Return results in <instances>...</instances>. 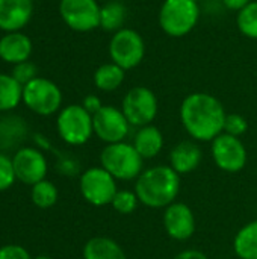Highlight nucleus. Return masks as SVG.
<instances>
[{"label": "nucleus", "instance_id": "aec40b11", "mask_svg": "<svg viewBox=\"0 0 257 259\" xmlns=\"http://www.w3.org/2000/svg\"><path fill=\"white\" fill-rule=\"evenodd\" d=\"M92 79H94V85L97 90L103 93H112L123 85L126 79V70H123L120 65L111 61V62L101 64L94 71Z\"/></svg>", "mask_w": 257, "mask_h": 259}, {"label": "nucleus", "instance_id": "0eeeda50", "mask_svg": "<svg viewBox=\"0 0 257 259\" xmlns=\"http://www.w3.org/2000/svg\"><path fill=\"white\" fill-rule=\"evenodd\" d=\"M121 111L130 126L142 127L153 124L159 111V102L156 94L150 88L133 87L124 94L121 102Z\"/></svg>", "mask_w": 257, "mask_h": 259}, {"label": "nucleus", "instance_id": "bb28decb", "mask_svg": "<svg viewBox=\"0 0 257 259\" xmlns=\"http://www.w3.org/2000/svg\"><path fill=\"white\" fill-rule=\"evenodd\" d=\"M112 208L118 212V214H123V215H129V214H133L139 205V199L136 196L135 191H130V190H118L114 200H112Z\"/></svg>", "mask_w": 257, "mask_h": 259}, {"label": "nucleus", "instance_id": "72a5a7b5", "mask_svg": "<svg viewBox=\"0 0 257 259\" xmlns=\"http://www.w3.org/2000/svg\"><path fill=\"white\" fill-rule=\"evenodd\" d=\"M251 0H221V3L224 5L226 9L229 11H235V12H239L242 8H245Z\"/></svg>", "mask_w": 257, "mask_h": 259}, {"label": "nucleus", "instance_id": "dca6fc26", "mask_svg": "<svg viewBox=\"0 0 257 259\" xmlns=\"http://www.w3.org/2000/svg\"><path fill=\"white\" fill-rule=\"evenodd\" d=\"M203 159V152L197 141H180L170 153V167L180 176L192 173Z\"/></svg>", "mask_w": 257, "mask_h": 259}, {"label": "nucleus", "instance_id": "5701e85b", "mask_svg": "<svg viewBox=\"0 0 257 259\" xmlns=\"http://www.w3.org/2000/svg\"><path fill=\"white\" fill-rule=\"evenodd\" d=\"M23 100V85L12 76L0 73V112L11 111Z\"/></svg>", "mask_w": 257, "mask_h": 259}, {"label": "nucleus", "instance_id": "2eb2a0df", "mask_svg": "<svg viewBox=\"0 0 257 259\" xmlns=\"http://www.w3.org/2000/svg\"><path fill=\"white\" fill-rule=\"evenodd\" d=\"M32 0H0V29L18 32L32 18Z\"/></svg>", "mask_w": 257, "mask_h": 259}, {"label": "nucleus", "instance_id": "20e7f679", "mask_svg": "<svg viewBox=\"0 0 257 259\" xmlns=\"http://www.w3.org/2000/svg\"><path fill=\"white\" fill-rule=\"evenodd\" d=\"M100 164L117 181H136L144 171V158L126 141L106 144L100 153Z\"/></svg>", "mask_w": 257, "mask_h": 259}, {"label": "nucleus", "instance_id": "cd10ccee", "mask_svg": "<svg viewBox=\"0 0 257 259\" xmlns=\"http://www.w3.org/2000/svg\"><path fill=\"white\" fill-rule=\"evenodd\" d=\"M247 131H248V121H247V118L244 115L236 114V112L226 115L224 129H223L224 134H229V135L241 138L242 135L247 134Z\"/></svg>", "mask_w": 257, "mask_h": 259}, {"label": "nucleus", "instance_id": "2f4dec72", "mask_svg": "<svg viewBox=\"0 0 257 259\" xmlns=\"http://www.w3.org/2000/svg\"><path fill=\"white\" fill-rule=\"evenodd\" d=\"M82 106H83L91 115H94V114H97V112L103 108V103H101V100H100L98 96H95V94H88V96L83 99Z\"/></svg>", "mask_w": 257, "mask_h": 259}, {"label": "nucleus", "instance_id": "f3484780", "mask_svg": "<svg viewBox=\"0 0 257 259\" xmlns=\"http://www.w3.org/2000/svg\"><path fill=\"white\" fill-rule=\"evenodd\" d=\"M32 41L21 32H8L0 38V59L9 64L26 62L32 55Z\"/></svg>", "mask_w": 257, "mask_h": 259}, {"label": "nucleus", "instance_id": "473e14b6", "mask_svg": "<svg viewBox=\"0 0 257 259\" xmlns=\"http://www.w3.org/2000/svg\"><path fill=\"white\" fill-rule=\"evenodd\" d=\"M173 259H208V255L197 249H188V250L179 252Z\"/></svg>", "mask_w": 257, "mask_h": 259}, {"label": "nucleus", "instance_id": "f03ea898", "mask_svg": "<svg viewBox=\"0 0 257 259\" xmlns=\"http://www.w3.org/2000/svg\"><path fill=\"white\" fill-rule=\"evenodd\" d=\"M180 178L170 165H155L144 170L135 182L139 203L153 209H165L176 202L180 193Z\"/></svg>", "mask_w": 257, "mask_h": 259}, {"label": "nucleus", "instance_id": "9b49d317", "mask_svg": "<svg viewBox=\"0 0 257 259\" xmlns=\"http://www.w3.org/2000/svg\"><path fill=\"white\" fill-rule=\"evenodd\" d=\"M100 8L97 0H61L59 3L64 23L76 32H91L100 27Z\"/></svg>", "mask_w": 257, "mask_h": 259}, {"label": "nucleus", "instance_id": "1a4fd4ad", "mask_svg": "<svg viewBox=\"0 0 257 259\" xmlns=\"http://www.w3.org/2000/svg\"><path fill=\"white\" fill-rule=\"evenodd\" d=\"M23 102L38 115H52L62 105V93L55 82L35 77L23 87Z\"/></svg>", "mask_w": 257, "mask_h": 259}, {"label": "nucleus", "instance_id": "a211bd4d", "mask_svg": "<svg viewBox=\"0 0 257 259\" xmlns=\"http://www.w3.org/2000/svg\"><path fill=\"white\" fill-rule=\"evenodd\" d=\"M164 143L165 141L161 129L153 124H148L138 127L132 144L144 159H153L162 152Z\"/></svg>", "mask_w": 257, "mask_h": 259}, {"label": "nucleus", "instance_id": "393cba45", "mask_svg": "<svg viewBox=\"0 0 257 259\" xmlns=\"http://www.w3.org/2000/svg\"><path fill=\"white\" fill-rule=\"evenodd\" d=\"M236 27L248 39H257V0H251L236 12Z\"/></svg>", "mask_w": 257, "mask_h": 259}, {"label": "nucleus", "instance_id": "c756f323", "mask_svg": "<svg viewBox=\"0 0 257 259\" xmlns=\"http://www.w3.org/2000/svg\"><path fill=\"white\" fill-rule=\"evenodd\" d=\"M12 77L20 83V85H26L29 83L32 79L36 77V67L30 62H21V64H17L12 70Z\"/></svg>", "mask_w": 257, "mask_h": 259}, {"label": "nucleus", "instance_id": "ddd939ff", "mask_svg": "<svg viewBox=\"0 0 257 259\" xmlns=\"http://www.w3.org/2000/svg\"><path fill=\"white\" fill-rule=\"evenodd\" d=\"M12 164L17 179L26 185H35L45 179L47 161L36 149L23 147L17 150L12 158Z\"/></svg>", "mask_w": 257, "mask_h": 259}, {"label": "nucleus", "instance_id": "4468645a", "mask_svg": "<svg viewBox=\"0 0 257 259\" xmlns=\"http://www.w3.org/2000/svg\"><path fill=\"white\" fill-rule=\"evenodd\" d=\"M162 220L167 235L176 241H186L195 234V215L186 203L174 202L167 206Z\"/></svg>", "mask_w": 257, "mask_h": 259}, {"label": "nucleus", "instance_id": "423d86ee", "mask_svg": "<svg viewBox=\"0 0 257 259\" xmlns=\"http://www.w3.org/2000/svg\"><path fill=\"white\" fill-rule=\"evenodd\" d=\"M56 127L59 137L70 146H82L94 134L92 115L82 105H68L61 109Z\"/></svg>", "mask_w": 257, "mask_h": 259}, {"label": "nucleus", "instance_id": "a878e982", "mask_svg": "<svg viewBox=\"0 0 257 259\" xmlns=\"http://www.w3.org/2000/svg\"><path fill=\"white\" fill-rule=\"evenodd\" d=\"M32 202L41 209L52 208L58 202V188L45 179L32 185Z\"/></svg>", "mask_w": 257, "mask_h": 259}, {"label": "nucleus", "instance_id": "4be33fe9", "mask_svg": "<svg viewBox=\"0 0 257 259\" xmlns=\"http://www.w3.org/2000/svg\"><path fill=\"white\" fill-rule=\"evenodd\" d=\"M233 250L239 259H257V220L238 231L233 240Z\"/></svg>", "mask_w": 257, "mask_h": 259}, {"label": "nucleus", "instance_id": "39448f33", "mask_svg": "<svg viewBox=\"0 0 257 259\" xmlns=\"http://www.w3.org/2000/svg\"><path fill=\"white\" fill-rule=\"evenodd\" d=\"M111 61L123 70L136 68L145 58V41L142 35L130 27H123L112 33L109 39Z\"/></svg>", "mask_w": 257, "mask_h": 259}, {"label": "nucleus", "instance_id": "f257e3e1", "mask_svg": "<svg viewBox=\"0 0 257 259\" xmlns=\"http://www.w3.org/2000/svg\"><path fill=\"white\" fill-rule=\"evenodd\" d=\"M180 121L194 141H212L224 129L226 109L212 94L192 93L180 105Z\"/></svg>", "mask_w": 257, "mask_h": 259}, {"label": "nucleus", "instance_id": "7c9ffc66", "mask_svg": "<svg viewBox=\"0 0 257 259\" xmlns=\"http://www.w3.org/2000/svg\"><path fill=\"white\" fill-rule=\"evenodd\" d=\"M0 259H32L29 252L17 244H9L0 247Z\"/></svg>", "mask_w": 257, "mask_h": 259}, {"label": "nucleus", "instance_id": "6e6552de", "mask_svg": "<svg viewBox=\"0 0 257 259\" xmlns=\"http://www.w3.org/2000/svg\"><path fill=\"white\" fill-rule=\"evenodd\" d=\"M80 194L92 206H106L111 205L118 188L117 179L106 171L101 165L91 167L80 176Z\"/></svg>", "mask_w": 257, "mask_h": 259}, {"label": "nucleus", "instance_id": "f704fd0d", "mask_svg": "<svg viewBox=\"0 0 257 259\" xmlns=\"http://www.w3.org/2000/svg\"><path fill=\"white\" fill-rule=\"evenodd\" d=\"M33 259H52L50 256H36V258H33Z\"/></svg>", "mask_w": 257, "mask_h": 259}, {"label": "nucleus", "instance_id": "7ed1b4c3", "mask_svg": "<svg viewBox=\"0 0 257 259\" xmlns=\"http://www.w3.org/2000/svg\"><path fill=\"white\" fill-rule=\"evenodd\" d=\"M200 20L197 0H164L158 21L162 32L171 38H182L191 33Z\"/></svg>", "mask_w": 257, "mask_h": 259}, {"label": "nucleus", "instance_id": "412c9836", "mask_svg": "<svg viewBox=\"0 0 257 259\" xmlns=\"http://www.w3.org/2000/svg\"><path fill=\"white\" fill-rule=\"evenodd\" d=\"M127 20V8L120 0H109L100 8V27L106 32L115 33L124 27Z\"/></svg>", "mask_w": 257, "mask_h": 259}, {"label": "nucleus", "instance_id": "b1692460", "mask_svg": "<svg viewBox=\"0 0 257 259\" xmlns=\"http://www.w3.org/2000/svg\"><path fill=\"white\" fill-rule=\"evenodd\" d=\"M26 137V124L18 117H8L0 120V147H11Z\"/></svg>", "mask_w": 257, "mask_h": 259}, {"label": "nucleus", "instance_id": "f8f14e48", "mask_svg": "<svg viewBox=\"0 0 257 259\" xmlns=\"http://www.w3.org/2000/svg\"><path fill=\"white\" fill-rule=\"evenodd\" d=\"M92 126L94 134L106 144L124 141L132 127L121 108L112 105H103V108L92 115Z\"/></svg>", "mask_w": 257, "mask_h": 259}, {"label": "nucleus", "instance_id": "6ab92c4d", "mask_svg": "<svg viewBox=\"0 0 257 259\" xmlns=\"http://www.w3.org/2000/svg\"><path fill=\"white\" fill-rule=\"evenodd\" d=\"M83 259H127L123 247L109 237H92L83 246Z\"/></svg>", "mask_w": 257, "mask_h": 259}, {"label": "nucleus", "instance_id": "9d476101", "mask_svg": "<svg viewBox=\"0 0 257 259\" xmlns=\"http://www.w3.org/2000/svg\"><path fill=\"white\" fill-rule=\"evenodd\" d=\"M211 143L212 159L220 170L226 173H238L245 167L247 149L241 138L223 132Z\"/></svg>", "mask_w": 257, "mask_h": 259}, {"label": "nucleus", "instance_id": "c85d7f7f", "mask_svg": "<svg viewBox=\"0 0 257 259\" xmlns=\"http://www.w3.org/2000/svg\"><path fill=\"white\" fill-rule=\"evenodd\" d=\"M17 176L14 171L12 159H9L6 155L0 153V191H5L12 187Z\"/></svg>", "mask_w": 257, "mask_h": 259}]
</instances>
